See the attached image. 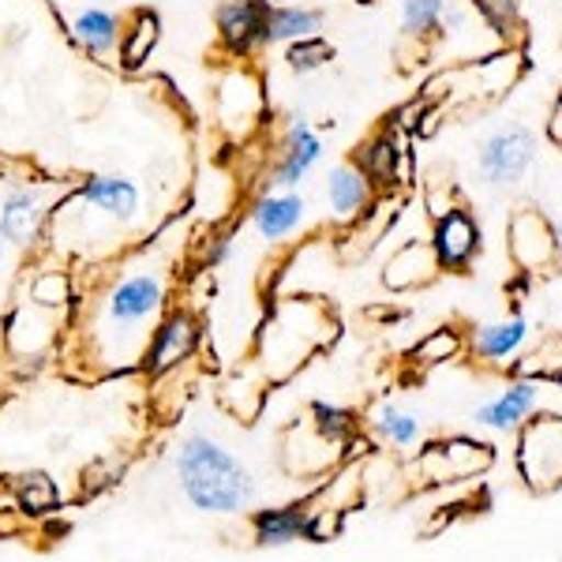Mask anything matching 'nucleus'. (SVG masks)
<instances>
[{"instance_id":"4","label":"nucleus","mask_w":562,"mask_h":562,"mask_svg":"<svg viewBox=\"0 0 562 562\" xmlns=\"http://www.w3.org/2000/svg\"><path fill=\"white\" fill-rule=\"evenodd\" d=\"M199 346H203V319L192 307H166V315L154 326L147 349H143L139 371L150 379H161L169 371H180L188 360H195Z\"/></svg>"},{"instance_id":"24","label":"nucleus","mask_w":562,"mask_h":562,"mask_svg":"<svg viewBox=\"0 0 562 562\" xmlns=\"http://www.w3.org/2000/svg\"><path fill=\"white\" fill-rule=\"evenodd\" d=\"M525 338H529V323L521 315H514V319L503 323L476 326L473 338H469V349H473L476 360H506L525 346Z\"/></svg>"},{"instance_id":"34","label":"nucleus","mask_w":562,"mask_h":562,"mask_svg":"<svg viewBox=\"0 0 562 562\" xmlns=\"http://www.w3.org/2000/svg\"><path fill=\"white\" fill-rule=\"evenodd\" d=\"M480 15L487 20V26H495V31L510 34V26L518 31L521 20H518V0H476Z\"/></svg>"},{"instance_id":"28","label":"nucleus","mask_w":562,"mask_h":562,"mask_svg":"<svg viewBox=\"0 0 562 562\" xmlns=\"http://www.w3.org/2000/svg\"><path fill=\"white\" fill-rule=\"evenodd\" d=\"M447 0H402V31L405 38L424 42L442 34V20H447Z\"/></svg>"},{"instance_id":"16","label":"nucleus","mask_w":562,"mask_h":562,"mask_svg":"<svg viewBox=\"0 0 562 562\" xmlns=\"http://www.w3.org/2000/svg\"><path fill=\"white\" fill-rule=\"evenodd\" d=\"M442 274L439 259H435L431 244L413 237L405 240L402 248L394 251V256L386 259L383 267V285L390 289V293H413V289H424L431 285L435 278Z\"/></svg>"},{"instance_id":"15","label":"nucleus","mask_w":562,"mask_h":562,"mask_svg":"<svg viewBox=\"0 0 562 562\" xmlns=\"http://www.w3.org/2000/svg\"><path fill=\"white\" fill-rule=\"evenodd\" d=\"M492 461V447L476 439H465V435H454L447 442H431L424 450V469H428L431 480H465L487 469Z\"/></svg>"},{"instance_id":"8","label":"nucleus","mask_w":562,"mask_h":562,"mask_svg":"<svg viewBox=\"0 0 562 562\" xmlns=\"http://www.w3.org/2000/svg\"><path fill=\"white\" fill-rule=\"evenodd\" d=\"M49 180H34V184H20L4 195L0 203V237L12 248H34L49 217Z\"/></svg>"},{"instance_id":"27","label":"nucleus","mask_w":562,"mask_h":562,"mask_svg":"<svg viewBox=\"0 0 562 562\" xmlns=\"http://www.w3.org/2000/svg\"><path fill=\"white\" fill-rule=\"evenodd\" d=\"M307 424H312L323 439H330L334 447H341V450H346L349 442L360 435L357 413L341 409V405H330V402H312V409H307Z\"/></svg>"},{"instance_id":"32","label":"nucleus","mask_w":562,"mask_h":562,"mask_svg":"<svg viewBox=\"0 0 562 562\" xmlns=\"http://www.w3.org/2000/svg\"><path fill=\"white\" fill-rule=\"evenodd\" d=\"M229 256H233V233L229 229H211V237L199 244L195 262H199V270H217Z\"/></svg>"},{"instance_id":"9","label":"nucleus","mask_w":562,"mask_h":562,"mask_svg":"<svg viewBox=\"0 0 562 562\" xmlns=\"http://www.w3.org/2000/svg\"><path fill=\"white\" fill-rule=\"evenodd\" d=\"M428 244H431V251L442 270H469L480 256L484 233H480V225L469 206H454V211L431 217Z\"/></svg>"},{"instance_id":"7","label":"nucleus","mask_w":562,"mask_h":562,"mask_svg":"<svg viewBox=\"0 0 562 562\" xmlns=\"http://www.w3.org/2000/svg\"><path fill=\"white\" fill-rule=\"evenodd\" d=\"M518 469L537 492L562 484V416L543 413L537 420H521Z\"/></svg>"},{"instance_id":"20","label":"nucleus","mask_w":562,"mask_h":562,"mask_svg":"<svg viewBox=\"0 0 562 562\" xmlns=\"http://www.w3.org/2000/svg\"><path fill=\"white\" fill-rule=\"evenodd\" d=\"M326 12L312 4H270L267 23H262V45H289L312 38L323 31Z\"/></svg>"},{"instance_id":"11","label":"nucleus","mask_w":562,"mask_h":562,"mask_svg":"<svg viewBox=\"0 0 562 562\" xmlns=\"http://www.w3.org/2000/svg\"><path fill=\"white\" fill-rule=\"evenodd\" d=\"M352 161L364 169L379 192H390V188H397V184H409V177H413L409 143L397 135V128L375 132Z\"/></svg>"},{"instance_id":"3","label":"nucleus","mask_w":562,"mask_h":562,"mask_svg":"<svg viewBox=\"0 0 562 562\" xmlns=\"http://www.w3.org/2000/svg\"><path fill=\"white\" fill-rule=\"evenodd\" d=\"M334 338V315L315 296H285L256 334V360L267 383H281Z\"/></svg>"},{"instance_id":"30","label":"nucleus","mask_w":562,"mask_h":562,"mask_svg":"<svg viewBox=\"0 0 562 562\" xmlns=\"http://www.w3.org/2000/svg\"><path fill=\"white\" fill-rule=\"evenodd\" d=\"M334 60V45L323 38V34H312V38L289 42L285 45V68L293 76H315Z\"/></svg>"},{"instance_id":"19","label":"nucleus","mask_w":562,"mask_h":562,"mask_svg":"<svg viewBox=\"0 0 562 562\" xmlns=\"http://www.w3.org/2000/svg\"><path fill=\"white\" fill-rule=\"evenodd\" d=\"M251 540L259 548H289V543L304 540L307 532V506L304 503H289V506H262L251 510Z\"/></svg>"},{"instance_id":"21","label":"nucleus","mask_w":562,"mask_h":562,"mask_svg":"<svg viewBox=\"0 0 562 562\" xmlns=\"http://www.w3.org/2000/svg\"><path fill=\"white\" fill-rule=\"evenodd\" d=\"M8 487L15 495V506L26 521H45L60 514V487L42 469H26L20 476H8Z\"/></svg>"},{"instance_id":"26","label":"nucleus","mask_w":562,"mask_h":562,"mask_svg":"<svg viewBox=\"0 0 562 562\" xmlns=\"http://www.w3.org/2000/svg\"><path fill=\"white\" fill-rule=\"evenodd\" d=\"M76 301V281H71L68 270H38L26 285V304L45 307V312H65Z\"/></svg>"},{"instance_id":"22","label":"nucleus","mask_w":562,"mask_h":562,"mask_svg":"<svg viewBox=\"0 0 562 562\" xmlns=\"http://www.w3.org/2000/svg\"><path fill=\"white\" fill-rule=\"evenodd\" d=\"M158 34H161L158 12H150V8H135L128 20L121 23V42H116V57H121V65L128 71L143 68V60H150L154 45H158Z\"/></svg>"},{"instance_id":"13","label":"nucleus","mask_w":562,"mask_h":562,"mask_svg":"<svg viewBox=\"0 0 562 562\" xmlns=\"http://www.w3.org/2000/svg\"><path fill=\"white\" fill-rule=\"evenodd\" d=\"M270 4L267 0H222L214 12L217 38L229 53L248 57L251 49L262 45V23H267Z\"/></svg>"},{"instance_id":"39","label":"nucleus","mask_w":562,"mask_h":562,"mask_svg":"<svg viewBox=\"0 0 562 562\" xmlns=\"http://www.w3.org/2000/svg\"><path fill=\"white\" fill-rule=\"evenodd\" d=\"M0 259H4V237H0Z\"/></svg>"},{"instance_id":"6","label":"nucleus","mask_w":562,"mask_h":562,"mask_svg":"<svg viewBox=\"0 0 562 562\" xmlns=\"http://www.w3.org/2000/svg\"><path fill=\"white\" fill-rule=\"evenodd\" d=\"M506 251H510L514 267L525 278L548 274L562 262L555 222L540 211V206H518L506 222Z\"/></svg>"},{"instance_id":"17","label":"nucleus","mask_w":562,"mask_h":562,"mask_svg":"<svg viewBox=\"0 0 562 562\" xmlns=\"http://www.w3.org/2000/svg\"><path fill=\"white\" fill-rule=\"evenodd\" d=\"M304 217H307V203H304V195H296V192H267L251 203V225H256L259 237L270 244L293 237L304 225Z\"/></svg>"},{"instance_id":"10","label":"nucleus","mask_w":562,"mask_h":562,"mask_svg":"<svg viewBox=\"0 0 562 562\" xmlns=\"http://www.w3.org/2000/svg\"><path fill=\"white\" fill-rule=\"evenodd\" d=\"M214 102H217V124H222L233 139H244L248 132H256L262 121V109H267L259 79L244 68L229 71V76L222 79Z\"/></svg>"},{"instance_id":"12","label":"nucleus","mask_w":562,"mask_h":562,"mask_svg":"<svg viewBox=\"0 0 562 562\" xmlns=\"http://www.w3.org/2000/svg\"><path fill=\"white\" fill-rule=\"evenodd\" d=\"M379 199V188L371 184V177L357 161H338V166L326 173V206H330L334 222L338 225H352L360 222Z\"/></svg>"},{"instance_id":"18","label":"nucleus","mask_w":562,"mask_h":562,"mask_svg":"<svg viewBox=\"0 0 562 562\" xmlns=\"http://www.w3.org/2000/svg\"><path fill=\"white\" fill-rule=\"evenodd\" d=\"M76 199L94 206L98 214L113 217V222H132L135 211H139V192H135V184L128 177H116V173L87 177L83 184L76 188Z\"/></svg>"},{"instance_id":"29","label":"nucleus","mask_w":562,"mask_h":562,"mask_svg":"<svg viewBox=\"0 0 562 562\" xmlns=\"http://www.w3.org/2000/svg\"><path fill=\"white\" fill-rule=\"evenodd\" d=\"M465 349L469 346H465V338H461L458 326H435V330H428L420 341H416L409 357L416 360V364L431 368V364H447V360L461 357Z\"/></svg>"},{"instance_id":"31","label":"nucleus","mask_w":562,"mask_h":562,"mask_svg":"<svg viewBox=\"0 0 562 562\" xmlns=\"http://www.w3.org/2000/svg\"><path fill=\"white\" fill-rule=\"evenodd\" d=\"M371 428L383 435V442H394V447H413L420 439V420L413 413L397 409V405H379L375 416H371Z\"/></svg>"},{"instance_id":"38","label":"nucleus","mask_w":562,"mask_h":562,"mask_svg":"<svg viewBox=\"0 0 562 562\" xmlns=\"http://www.w3.org/2000/svg\"><path fill=\"white\" fill-rule=\"evenodd\" d=\"M551 383H555V386L562 390V371H555V379H551Z\"/></svg>"},{"instance_id":"1","label":"nucleus","mask_w":562,"mask_h":562,"mask_svg":"<svg viewBox=\"0 0 562 562\" xmlns=\"http://www.w3.org/2000/svg\"><path fill=\"white\" fill-rule=\"evenodd\" d=\"M166 274L143 270V274L116 278L109 293L98 304V315L90 323V346L98 360L113 371H139L143 349H147L154 326L166 315Z\"/></svg>"},{"instance_id":"5","label":"nucleus","mask_w":562,"mask_h":562,"mask_svg":"<svg viewBox=\"0 0 562 562\" xmlns=\"http://www.w3.org/2000/svg\"><path fill=\"white\" fill-rule=\"evenodd\" d=\"M532 166H537V135L525 124H503L487 132L476 150V169L492 188H518Z\"/></svg>"},{"instance_id":"35","label":"nucleus","mask_w":562,"mask_h":562,"mask_svg":"<svg viewBox=\"0 0 562 562\" xmlns=\"http://www.w3.org/2000/svg\"><path fill=\"white\" fill-rule=\"evenodd\" d=\"M548 139L555 143V147H562V98L555 102V109H551V116H548Z\"/></svg>"},{"instance_id":"36","label":"nucleus","mask_w":562,"mask_h":562,"mask_svg":"<svg viewBox=\"0 0 562 562\" xmlns=\"http://www.w3.org/2000/svg\"><path fill=\"white\" fill-rule=\"evenodd\" d=\"M267 4H304V0H267Z\"/></svg>"},{"instance_id":"2","label":"nucleus","mask_w":562,"mask_h":562,"mask_svg":"<svg viewBox=\"0 0 562 562\" xmlns=\"http://www.w3.org/2000/svg\"><path fill=\"white\" fill-rule=\"evenodd\" d=\"M177 480L180 492L199 514H244L256 503V480H251L248 465L225 450L222 442L203 431H192L180 439L177 447Z\"/></svg>"},{"instance_id":"23","label":"nucleus","mask_w":562,"mask_h":562,"mask_svg":"<svg viewBox=\"0 0 562 562\" xmlns=\"http://www.w3.org/2000/svg\"><path fill=\"white\" fill-rule=\"evenodd\" d=\"M532 405H537V383H532V379H514V383L498 394V402L484 405V409L476 413V420L487 424V428L510 431V428H521V420L532 413Z\"/></svg>"},{"instance_id":"33","label":"nucleus","mask_w":562,"mask_h":562,"mask_svg":"<svg viewBox=\"0 0 562 562\" xmlns=\"http://www.w3.org/2000/svg\"><path fill=\"white\" fill-rule=\"evenodd\" d=\"M121 473L124 469L116 465V461H109V458H102V461H94V465H87L83 469V498H94V495H102V492H109V487H116V480H121Z\"/></svg>"},{"instance_id":"14","label":"nucleus","mask_w":562,"mask_h":562,"mask_svg":"<svg viewBox=\"0 0 562 562\" xmlns=\"http://www.w3.org/2000/svg\"><path fill=\"white\" fill-rule=\"evenodd\" d=\"M319 158H323L319 132H315L312 124L296 116V121L285 128V139H281L278 166H274V173H270V184L285 188V192H289V188H296L307 173H312L315 166H319Z\"/></svg>"},{"instance_id":"25","label":"nucleus","mask_w":562,"mask_h":562,"mask_svg":"<svg viewBox=\"0 0 562 562\" xmlns=\"http://www.w3.org/2000/svg\"><path fill=\"white\" fill-rule=\"evenodd\" d=\"M71 38H76L90 57H109L121 42V20L105 8H83L71 20Z\"/></svg>"},{"instance_id":"37","label":"nucleus","mask_w":562,"mask_h":562,"mask_svg":"<svg viewBox=\"0 0 562 562\" xmlns=\"http://www.w3.org/2000/svg\"><path fill=\"white\" fill-rule=\"evenodd\" d=\"M555 233H559V248H562V217H559V222H555Z\"/></svg>"}]
</instances>
